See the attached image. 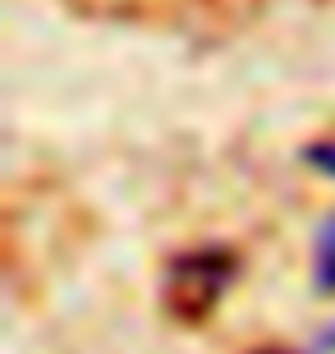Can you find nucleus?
Segmentation results:
<instances>
[{"label": "nucleus", "instance_id": "nucleus-1", "mask_svg": "<svg viewBox=\"0 0 335 354\" xmlns=\"http://www.w3.org/2000/svg\"><path fill=\"white\" fill-rule=\"evenodd\" d=\"M312 281L322 295H335V216L317 225V244H312Z\"/></svg>", "mask_w": 335, "mask_h": 354}, {"label": "nucleus", "instance_id": "nucleus-2", "mask_svg": "<svg viewBox=\"0 0 335 354\" xmlns=\"http://www.w3.org/2000/svg\"><path fill=\"white\" fill-rule=\"evenodd\" d=\"M303 161H308L317 175H331L335 180V138H322V143H308L303 147Z\"/></svg>", "mask_w": 335, "mask_h": 354}]
</instances>
